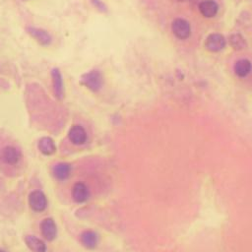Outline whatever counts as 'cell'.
<instances>
[{"label":"cell","instance_id":"cell-1","mask_svg":"<svg viewBox=\"0 0 252 252\" xmlns=\"http://www.w3.org/2000/svg\"><path fill=\"white\" fill-rule=\"evenodd\" d=\"M80 83L90 91L98 92L104 86V76L100 71L92 70L82 76Z\"/></svg>","mask_w":252,"mask_h":252},{"label":"cell","instance_id":"cell-2","mask_svg":"<svg viewBox=\"0 0 252 252\" xmlns=\"http://www.w3.org/2000/svg\"><path fill=\"white\" fill-rule=\"evenodd\" d=\"M171 31L177 39L186 40L191 35V26L186 20L178 18L172 22Z\"/></svg>","mask_w":252,"mask_h":252},{"label":"cell","instance_id":"cell-3","mask_svg":"<svg viewBox=\"0 0 252 252\" xmlns=\"http://www.w3.org/2000/svg\"><path fill=\"white\" fill-rule=\"evenodd\" d=\"M29 204L33 211L43 212L48 207V199L41 190L32 191L29 195Z\"/></svg>","mask_w":252,"mask_h":252},{"label":"cell","instance_id":"cell-4","mask_svg":"<svg viewBox=\"0 0 252 252\" xmlns=\"http://www.w3.org/2000/svg\"><path fill=\"white\" fill-rule=\"evenodd\" d=\"M225 47V39L221 34H211L205 42V48L211 53H219Z\"/></svg>","mask_w":252,"mask_h":252},{"label":"cell","instance_id":"cell-5","mask_svg":"<svg viewBox=\"0 0 252 252\" xmlns=\"http://www.w3.org/2000/svg\"><path fill=\"white\" fill-rule=\"evenodd\" d=\"M21 159V152L14 146H6L2 150L1 160L5 165L16 166Z\"/></svg>","mask_w":252,"mask_h":252},{"label":"cell","instance_id":"cell-6","mask_svg":"<svg viewBox=\"0 0 252 252\" xmlns=\"http://www.w3.org/2000/svg\"><path fill=\"white\" fill-rule=\"evenodd\" d=\"M71 195L76 203H85L90 198V190L84 182H76L72 187Z\"/></svg>","mask_w":252,"mask_h":252},{"label":"cell","instance_id":"cell-7","mask_svg":"<svg viewBox=\"0 0 252 252\" xmlns=\"http://www.w3.org/2000/svg\"><path fill=\"white\" fill-rule=\"evenodd\" d=\"M68 138H69L70 142H72L73 144H75L77 146H80L87 142L88 134L83 126L73 125L68 132Z\"/></svg>","mask_w":252,"mask_h":252},{"label":"cell","instance_id":"cell-8","mask_svg":"<svg viewBox=\"0 0 252 252\" xmlns=\"http://www.w3.org/2000/svg\"><path fill=\"white\" fill-rule=\"evenodd\" d=\"M41 232L43 234V236L49 240V241H53L56 235H57V226L56 222L54 221V219L52 218H47L45 219L42 223H41Z\"/></svg>","mask_w":252,"mask_h":252},{"label":"cell","instance_id":"cell-9","mask_svg":"<svg viewBox=\"0 0 252 252\" xmlns=\"http://www.w3.org/2000/svg\"><path fill=\"white\" fill-rule=\"evenodd\" d=\"M27 31L40 45L45 47L51 45L52 37L47 31L40 28H34V27H29Z\"/></svg>","mask_w":252,"mask_h":252},{"label":"cell","instance_id":"cell-10","mask_svg":"<svg viewBox=\"0 0 252 252\" xmlns=\"http://www.w3.org/2000/svg\"><path fill=\"white\" fill-rule=\"evenodd\" d=\"M200 13L206 18H212L217 15L219 11V6L214 0H204L199 5Z\"/></svg>","mask_w":252,"mask_h":252},{"label":"cell","instance_id":"cell-11","mask_svg":"<svg viewBox=\"0 0 252 252\" xmlns=\"http://www.w3.org/2000/svg\"><path fill=\"white\" fill-rule=\"evenodd\" d=\"M53 76V83H54V92L56 97L58 100H62L64 97V88H63V81L61 73L58 69L55 68L52 72Z\"/></svg>","mask_w":252,"mask_h":252},{"label":"cell","instance_id":"cell-12","mask_svg":"<svg viewBox=\"0 0 252 252\" xmlns=\"http://www.w3.org/2000/svg\"><path fill=\"white\" fill-rule=\"evenodd\" d=\"M81 243L88 249H95L98 246L99 236L94 230H85L80 236Z\"/></svg>","mask_w":252,"mask_h":252},{"label":"cell","instance_id":"cell-13","mask_svg":"<svg viewBox=\"0 0 252 252\" xmlns=\"http://www.w3.org/2000/svg\"><path fill=\"white\" fill-rule=\"evenodd\" d=\"M71 170H72V168L67 163L56 164L54 167V169H53L54 175L58 180H65V179H67L70 176V174H71Z\"/></svg>","mask_w":252,"mask_h":252},{"label":"cell","instance_id":"cell-14","mask_svg":"<svg viewBox=\"0 0 252 252\" xmlns=\"http://www.w3.org/2000/svg\"><path fill=\"white\" fill-rule=\"evenodd\" d=\"M25 242H26L27 246L33 252H46L47 251L46 243L41 238H39L35 235H27L25 238Z\"/></svg>","mask_w":252,"mask_h":252},{"label":"cell","instance_id":"cell-15","mask_svg":"<svg viewBox=\"0 0 252 252\" xmlns=\"http://www.w3.org/2000/svg\"><path fill=\"white\" fill-rule=\"evenodd\" d=\"M39 150L46 156H52L56 152V146L55 141L50 137H44L39 141Z\"/></svg>","mask_w":252,"mask_h":252},{"label":"cell","instance_id":"cell-16","mask_svg":"<svg viewBox=\"0 0 252 252\" xmlns=\"http://www.w3.org/2000/svg\"><path fill=\"white\" fill-rule=\"evenodd\" d=\"M251 69L252 65L248 59H240L234 64V72L240 78L246 77L251 72Z\"/></svg>","mask_w":252,"mask_h":252},{"label":"cell","instance_id":"cell-17","mask_svg":"<svg viewBox=\"0 0 252 252\" xmlns=\"http://www.w3.org/2000/svg\"><path fill=\"white\" fill-rule=\"evenodd\" d=\"M229 44L230 46L234 49V50H242L246 47V43H245V40L238 34H235V35H232L230 38H229Z\"/></svg>","mask_w":252,"mask_h":252},{"label":"cell","instance_id":"cell-18","mask_svg":"<svg viewBox=\"0 0 252 252\" xmlns=\"http://www.w3.org/2000/svg\"><path fill=\"white\" fill-rule=\"evenodd\" d=\"M92 2L100 11H102V12H106L107 11L106 5L101 1V0H92Z\"/></svg>","mask_w":252,"mask_h":252},{"label":"cell","instance_id":"cell-19","mask_svg":"<svg viewBox=\"0 0 252 252\" xmlns=\"http://www.w3.org/2000/svg\"><path fill=\"white\" fill-rule=\"evenodd\" d=\"M178 1H182V2H184V1H187V0H178Z\"/></svg>","mask_w":252,"mask_h":252},{"label":"cell","instance_id":"cell-20","mask_svg":"<svg viewBox=\"0 0 252 252\" xmlns=\"http://www.w3.org/2000/svg\"><path fill=\"white\" fill-rule=\"evenodd\" d=\"M0 252H6V251H4V250H2V249H0Z\"/></svg>","mask_w":252,"mask_h":252}]
</instances>
